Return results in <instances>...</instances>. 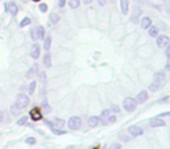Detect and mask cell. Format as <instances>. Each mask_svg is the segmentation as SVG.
I'll use <instances>...</instances> for the list:
<instances>
[{
  "instance_id": "6da1fadb",
  "label": "cell",
  "mask_w": 170,
  "mask_h": 149,
  "mask_svg": "<svg viewBox=\"0 0 170 149\" xmlns=\"http://www.w3.org/2000/svg\"><path fill=\"white\" fill-rule=\"evenodd\" d=\"M122 105H124V108H125L127 112H133V111L136 108L138 103H136L135 99H133V98H131V97H127V98L124 99Z\"/></svg>"
},
{
  "instance_id": "7a4b0ae2",
  "label": "cell",
  "mask_w": 170,
  "mask_h": 149,
  "mask_svg": "<svg viewBox=\"0 0 170 149\" xmlns=\"http://www.w3.org/2000/svg\"><path fill=\"white\" fill-rule=\"evenodd\" d=\"M15 104H17L20 108H26V107L29 105V98H28L26 95L20 93V95H18V97H17Z\"/></svg>"
},
{
  "instance_id": "3957f363",
  "label": "cell",
  "mask_w": 170,
  "mask_h": 149,
  "mask_svg": "<svg viewBox=\"0 0 170 149\" xmlns=\"http://www.w3.org/2000/svg\"><path fill=\"white\" fill-rule=\"evenodd\" d=\"M68 126L70 129H79L82 126V120L79 117H71L68 121Z\"/></svg>"
},
{
  "instance_id": "277c9868",
  "label": "cell",
  "mask_w": 170,
  "mask_h": 149,
  "mask_svg": "<svg viewBox=\"0 0 170 149\" xmlns=\"http://www.w3.org/2000/svg\"><path fill=\"white\" fill-rule=\"evenodd\" d=\"M128 132L129 134L133 136V137H138V136H141L143 134V129L136 125H133V126H129L128 127Z\"/></svg>"
},
{
  "instance_id": "5b68a950",
  "label": "cell",
  "mask_w": 170,
  "mask_h": 149,
  "mask_svg": "<svg viewBox=\"0 0 170 149\" xmlns=\"http://www.w3.org/2000/svg\"><path fill=\"white\" fill-rule=\"evenodd\" d=\"M169 42H170V40H169V37L165 36V35H161V36H158V37L156 39V44H157V47H160V48H163V47L168 46Z\"/></svg>"
},
{
  "instance_id": "8992f818",
  "label": "cell",
  "mask_w": 170,
  "mask_h": 149,
  "mask_svg": "<svg viewBox=\"0 0 170 149\" xmlns=\"http://www.w3.org/2000/svg\"><path fill=\"white\" fill-rule=\"evenodd\" d=\"M30 118H32L33 121H39V120H41V119H42V114H41L40 108H37V107L33 108V110L30 111Z\"/></svg>"
},
{
  "instance_id": "52a82bcc",
  "label": "cell",
  "mask_w": 170,
  "mask_h": 149,
  "mask_svg": "<svg viewBox=\"0 0 170 149\" xmlns=\"http://www.w3.org/2000/svg\"><path fill=\"white\" fill-rule=\"evenodd\" d=\"M141 15H142V11H141L139 7H134L133 14H132V22H133V23H138Z\"/></svg>"
},
{
  "instance_id": "ba28073f",
  "label": "cell",
  "mask_w": 170,
  "mask_h": 149,
  "mask_svg": "<svg viewBox=\"0 0 170 149\" xmlns=\"http://www.w3.org/2000/svg\"><path fill=\"white\" fill-rule=\"evenodd\" d=\"M7 10H8V12H10L13 17H15V15L18 14V12H19L18 5H17L15 3H13V1H11V3L7 4Z\"/></svg>"
},
{
  "instance_id": "9c48e42d",
  "label": "cell",
  "mask_w": 170,
  "mask_h": 149,
  "mask_svg": "<svg viewBox=\"0 0 170 149\" xmlns=\"http://www.w3.org/2000/svg\"><path fill=\"white\" fill-rule=\"evenodd\" d=\"M40 51H41L40 46H39L37 43L33 44V47H32V49H30V55H32V57H33L34 59H37V58L40 57Z\"/></svg>"
},
{
  "instance_id": "30bf717a",
  "label": "cell",
  "mask_w": 170,
  "mask_h": 149,
  "mask_svg": "<svg viewBox=\"0 0 170 149\" xmlns=\"http://www.w3.org/2000/svg\"><path fill=\"white\" fill-rule=\"evenodd\" d=\"M148 92L146 91V90H143V91H141L139 95H138V97H136V101L138 103H140V104H142V103H144V101H147L148 100Z\"/></svg>"
},
{
  "instance_id": "8fae6325",
  "label": "cell",
  "mask_w": 170,
  "mask_h": 149,
  "mask_svg": "<svg viewBox=\"0 0 170 149\" xmlns=\"http://www.w3.org/2000/svg\"><path fill=\"white\" fill-rule=\"evenodd\" d=\"M149 125L151 127H163V126H165V121L162 120L161 118H155V119H151Z\"/></svg>"
},
{
  "instance_id": "7c38bea8",
  "label": "cell",
  "mask_w": 170,
  "mask_h": 149,
  "mask_svg": "<svg viewBox=\"0 0 170 149\" xmlns=\"http://www.w3.org/2000/svg\"><path fill=\"white\" fill-rule=\"evenodd\" d=\"M120 10H121V13L124 15H126L128 13V10H129L128 0H120Z\"/></svg>"
},
{
  "instance_id": "4fadbf2b",
  "label": "cell",
  "mask_w": 170,
  "mask_h": 149,
  "mask_svg": "<svg viewBox=\"0 0 170 149\" xmlns=\"http://www.w3.org/2000/svg\"><path fill=\"white\" fill-rule=\"evenodd\" d=\"M99 117H96V115H92V117H90L89 118V120H88V125L90 126V127H92V128H95V127H97L98 125H99Z\"/></svg>"
},
{
  "instance_id": "5bb4252c",
  "label": "cell",
  "mask_w": 170,
  "mask_h": 149,
  "mask_svg": "<svg viewBox=\"0 0 170 149\" xmlns=\"http://www.w3.org/2000/svg\"><path fill=\"white\" fill-rule=\"evenodd\" d=\"M164 81H165V73L164 72H156L154 74V82L163 83Z\"/></svg>"
},
{
  "instance_id": "9a60e30c",
  "label": "cell",
  "mask_w": 170,
  "mask_h": 149,
  "mask_svg": "<svg viewBox=\"0 0 170 149\" xmlns=\"http://www.w3.org/2000/svg\"><path fill=\"white\" fill-rule=\"evenodd\" d=\"M43 64H44V66H47V68H50L51 66V55H50V52H46L44 54V56H43Z\"/></svg>"
},
{
  "instance_id": "2e32d148",
  "label": "cell",
  "mask_w": 170,
  "mask_h": 149,
  "mask_svg": "<svg viewBox=\"0 0 170 149\" xmlns=\"http://www.w3.org/2000/svg\"><path fill=\"white\" fill-rule=\"evenodd\" d=\"M30 37H32L33 41H37V40H40L39 28H37V27H35V28H33V29L30 30Z\"/></svg>"
},
{
  "instance_id": "e0dca14e",
  "label": "cell",
  "mask_w": 170,
  "mask_h": 149,
  "mask_svg": "<svg viewBox=\"0 0 170 149\" xmlns=\"http://www.w3.org/2000/svg\"><path fill=\"white\" fill-rule=\"evenodd\" d=\"M141 25H142V28H143V29H148V28L151 26V20H150L148 17H144V18L142 19Z\"/></svg>"
},
{
  "instance_id": "ac0fdd59",
  "label": "cell",
  "mask_w": 170,
  "mask_h": 149,
  "mask_svg": "<svg viewBox=\"0 0 170 149\" xmlns=\"http://www.w3.org/2000/svg\"><path fill=\"white\" fill-rule=\"evenodd\" d=\"M11 113L13 114V115H19L20 114V112H21V108L17 105V104H13L12 106H11Z\"/></svg>"
},
{
  "instance_id": "d6986e66",
  "label": "cell",
  "mask_w": 170,
  "mask_h": 149,
  "mask_svg": "<svg viewBox=\"0 0 170 149\" xmlns=\"http://www.w3.org/2000/svg\"><path fill=\"white\" fill-rule=\"evenodd\" d=\"M68 1H69V6H70V8H72V10L78 8L79 5H80V0H68Z\"/></svg>"
},
{
  "instance_id": "ffe728a7",
  "label": "cell",
  "mask_w": 170,
  "mask_h": 149,
  "mask_svg": "<svg viewBox=\"0 0 170 149\" xmlns=\"http://www.w3.org/2000/svg\"><path fill=\"white\" fill-rule=\"evenodd\" d=\"M157 34H158V28L156 26H150L149 27V35L151 37H156Z\"/></svg>"
},
{
  "instance_id": "44dd1931",
  "label": "cell",
  "mask_w": 170,
  "mask_h": 149,
  "mask_svg": "<svg viewBox=\"0 0 170 149\" xmlns=\"http://www.w3.org/2000/svg\"><path fill=\"white\" fill-rule=\"evenodd\" d=\"M55 127H57V128H62V127H64V125H65V121L63 120V119H55L54 120V123H53Z\"/></svg>"
},
{
  "instance_id": "7402d4cb",
  "label": "cell",
  "mask_w": 170,
  "mask_h": 149,
  "mask_svg": "<svg viewBox=\"0 0 170 149\" xmlns=\"http://www.w3.org/2000/svg\"><path fill=\"white\" fill-rule=\"evenodd\" d=\"M50 21H51L53 25H57L58 21H59V17H58V14H56V13H51V14H50Z\"/></svg>"
},
{
  "instance_id": "603a6c76",
  "label": "cell",
  "mask_w": 170,
  "mask_h": 149,
  "mask_svg": "<svg viewBox=\"0 0 170 149\" xmlns=\"http://www.w3.org/2000/svg\"><path fill=\"white\" fill-rule=\"evenodd\" d=\"M50 46H51V37H50V36H48V37L44 40V44H43L44 50H46V51H48V50L50 49Z\"/></svg>"
},
{
  "instance_id": "cb8c5ba5",
  "label": "cell",
  "mask_w": 170,
  "mask_h": 149,
  "mask_svg": "<svg viewBox=\"0 0 170 149\" xmlns=\"http://www.w3.org/2000/svg\"><path fill=\"white\" fill-rule=\"evenodd\" d=\"M35 69H36V64H35V66L30 68V69L27 71V73H26V78H27V79H30V78L34 77V71H35Z\"/></svg>"
},
{
  "instance_id": "d4e9b609",
  "label": "cell",
  "mask_w": 170,
  "mask_h": 149,
  "mask_svg": "<svg viewBox=\"0 0 170 149\" xmlns=\"http://www.w3.org/2000/svg\"><path fill=\"white\" fill-rule=\"evenodd\" d=\"M160 86H161V83L154 82L153 84H150V85H149V90H150L151 92H155V91H157V90L160 89Z\"/></svg>"
},
{
  "instance_id": "484cf974",
  "label": "cell",
  "mask_w": 170,
  "mask_h": 149,
  "mask_svg": "<svg viewBox=\"0 0 170 149\" xmlns=\"http://www.w3.org/2000/svg\"><path fill=\"white\" fill-rule=\"evenodd\" d=\"M30 22H32V20H30L29 18H27V17H26V18H23V19H22V21L20 22V27H21V28H23V27H26V26L30 25Z\"/></svg>"
},
{
  "instance_id": "4316f807",
  "label": "cell",
  "mask_w": 170,
  "mask_h": 149,
  "mask_svg": "<svg viewBox=\"0 0 170 149\" xmlns=\"http://www.w3.org/2000/svg\"><path fill=\"white\" fill-rule=\"evenodd\" d=\"M35 88H36V82H35V81L30 82V84H29V86H28V92H29L30 95H33L34 91H35Z\"/></svg>"
},
{
  "instance_id": "83f0119b",
  "label": "cell",
  "mask_w": 170,
  "mask_h": 149,
  "mask_svg": "<svg viewBox=\"0 0 170 149\" xmlns=\"http://www.w3.org/2000/svg\"><path fill=\"white\" fill-rule=\"evenodd\" d=\"M39 28V35H40V40L41 39H43L44 37V28L42 27V26H40V27H37Z\"/></svg>"
},
{
  "instance_id": "f1b7e54d",
  "label": "cell",
  "mask_w": 170,
  "mask_h": 149,
  "mask_svg": "<svg viewBox=\"0 0 170 149\" xmlns=\"http://www.w3.org/2000/svg\"><path fill=\"white\" fill-rule=\"evenodd\" d=\"M39 10H40L42 13H46V12H47V10H48V7H47V5H46V4H40Z\"/></svg>"
},
{
  "instance_id": "f546056e",
  "label": "cell",
  "mask_w": 170,
  "mask_h": 149,
  "mask_svg": "<svg viewBox=\"0 0 170 149\" xmlns=\"http://www.w3.org/2000/svg\"><path fill=\"white\" fill-rule=\"evenodd\" d=\"M107 121H108V123H114V122L117 121L115 115H108V117H107Z\"/></svg>"
},
{
  "instance_id": "4dcf8cb0",
  "label": "cell",
  "mask_w": 170,
  "mask_h": 149,
  "mask_svg": "<svg viewBox=\"0 0 170 149\" xmlns=\"http://www.w3.org/2000/svg\"><path fill=\"white\" fill-rule=\"evenodd\" d=\"M26 142H27L28 144H35V143H36V140H35V137H33V136H30V137H27V140H26Z\"/></svg>"
},
{
  "instance_id": "1f68e13d",
  "label": "cell",
  "mask_w": 170,
  "mask_h": 149,
  "mask_svg": "<svg viewBox=\"0 0 170 149\" xmlns=\"http://www.w3.org/2000/svg\"><path fill=\"white\" fill-rule=\"evenodd\" d=\"M110 113H111V111H110V110H104V111L102 112V118H103V119L107 118V117L110 115Z\"/></svg>"
},
{
  "instance_id": "d6a6232c",
  "label": "cell",
  "mask_w": 170,
  "mask_h": 149,
  "mask_svg": "<svg viewBox=\"0 0 170 149\" xmlns=\"http://www.w3.org/2000/svg\"><path fill=\"white\" fill-rule=\"evenodd\" d=\"M111 111H112L113 113H119V112H120V108H119L118 105H113V106L111 107Z\"/></svg>"
},
{
  "instance_id": "836d02e7",
  "label": "cell",
  "mask_w": 170,
  "mask_h": 149,
  "mask_svg": "<svg viewBox=\"0 0 170 149\" xmlns=\"http://www.w3.org/2000/svg\"><path fill=\"white\" fill-rule=\"evenodd\" d=\"M26 121H27V117H22V118H21V119H20L17 123H18L19 126H21V125H25V123H26Z\"/></svg>"
},
{
  "instance_id": "e575fe53",
  "label": "cell",
  "mask_w": 170,
  "mask_h": 149,
  "mask_svg": "<svg viewBox=\"0 0 170 149\" xmlns=\"http://www.w3.org/2000/svg\"><path fill=\"white\" fill-rule=\"evenodd\" d=\"M120 140H122V141H125V142H128V141H129V137H128L127 135H125V134H121V135H120Z\"/></svg>"
},
{
  "instance_id": "d590c367",
  "label": "cell",
  "mask_w": 170,
  "mask_h": 149,
  "mask_svg": "<svg viewBox=\"0 0 170 149\" xmlns=\"http://www.w3.org/2000/svg\"><path fill=\"white\" fill-rule=\"evenodd\" d=\"M42 106H43V108L46 110V113H49V112H50V110H51V108H50V107H49V106L46 104V101L42 104Z\"/></svg>"
},
{
  "instance_id": "8d00e7d4",
  "label": "cell",
  "mask_w": 170,
  "mask_h": 149,
  "mask_svg": "<svg viewBox=\"0 0 170 149\" xmlns=\"http://www.w3.org/2000/svg\"><path fill=\"white\" fill-rule=\"evenodd\" d=\"M111 148H112V149H114V148H115V149H120V148H121V144H119V143H112V144H111Z\"/></svg>"
},
{
  "instance_id": "74e56055",
  "label": "cell",
  "mask_w": 170,
  "mask_h": 149,
  "mask_svg": "<svg viewBox=\"0 0 170 149\" xmlns=\"http://www.w3.org/2000/svg\"><path fill=\"white\" fill-rule=\"evenodd\" d=\"M64 5H65V0H59V3H58V6L62 8V7H64Z\"/></svg>"
},
{
  "instance_id": "f35d334b",
  "label": "cell",
  "mask_w": 170,
  "mask_h": 149,
  "mask_svg": "<svg viewBox=\"0 0 170 149\" xmlns=\"http://www.w3.org/2000/svg\"><path fill=\"white\" fill-rule=\"evenodd\" d=\"M41 81H42V82L46 81V72H44V71L41 72Z\"/></svg>"
},
{
  "instance_id": "ab89813d",
  "label": "cell",
  "mask_w": 170,
  "mask_h": 149,
  "mask_svg": "<svg viewBox=\"0 0 170 149\" xmlns=\"http://www.w3.org/2000/svg\"><path fill=\"white\" fill-rule=\"evenodd\" d=\"M167 47V50H165V55H167V57L169 58V52H170V48H169V44L168 46H165Z\"/></svg>"
},
{
  "instance_id": "60d3db41",
  "label": "cell",
  "mask_w": 170,
  "mask_h": 149,
  "mask_svg": "<svg viewBox=\"0 0 170 149\" xmlns=\"http://www.w3.org/2000/svg\"><path fill=\"white\" fill-rule=\"evenodd\" d=\"M98 4H99L100 6H104V5L106 4V0H98Z\"/></svg>"
},
{
  "instance_id": "b9f144b4",
  "label": "cell",
  "mask_w": 170,
  "mask_h": 149,
  "mask_svg": "<svg viewBox=\"0 0 170 149\" xmlns=\"http://www.w3.org/2000/svg\"><path fill=\"white\" fill-rule=\"evenodd\" d=\"M93 1V0H83V3L85 4V5H89V4H91Z\"/></svg>"
},
{
  "instance_id": "7bdbcfd3",
  "label": "cell",
  "mask_w": 170,
  "mask_h": 149,
  "mask_svg": "<svg viewBox=\"0 0 170 149\" xmlns=\"http://www.w3.org/2000/svg\"><path fill=\"white\" fill-rule=\"evenodd\" d=\"M168 100V97H164L163 99H161V100H158V103H162V101H167Z\"/></svg>"
},
{
  "instance_id": "ee69618b",
  "label": "cell",
  "mask_w": 170,
  "mask_h": 149,
  "mask_svg": "<svg viewBox=\"0 0 170 149\" xmlns=\"http://www.w3.org/2000/svg\"><path fill=\"white\" fill-rule=\"evenodd\" d=\"M32 1H34V3H37V1H40V0H32Z\"/></svg>"
}]
</instances>
